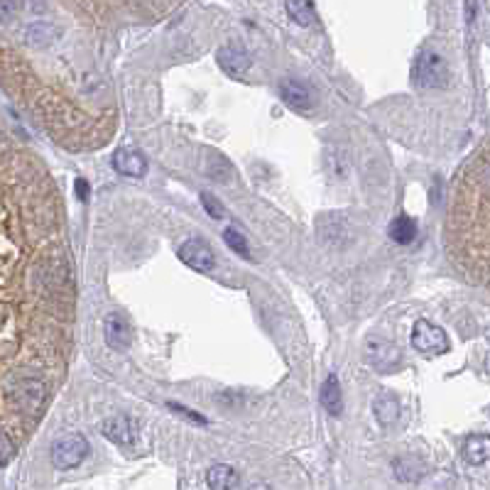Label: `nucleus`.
Wrapping results in <instances>:
<instances>
[{"mask_svg": "<svg viewBox=\"0 0 490 490\" xmlns=\"http://www.w3.org/2000/svg\"><path fill=\"white\" fill-rule=\"evenodd\" d=\"M54 37V27L47 22H34L32 27L27 29V42L29 44H37V47H42V44H49Z\"/></svg>", "mask_w": 490, "mask_h": 490, "instance_id": "20", "label": "nucleus"}, {"mask_svg": "<svg viewBox=\"0 0 490 490\" xmlns=\"http://www.w3.org/2000/svg\"><path fill=\"white\" fill-rule=\"evenodd\" d=\"M463 458L471 466H483L490 461V437L488 434H473L463 442Z\"/></svg>", "mask_w": 490, "mask_h": 490, "instance_id": "12", "label": "nucleus"}, {"mask_svg": "<svg viewBox=\"0 0 490 490\" xmlns=\"http://www.w3.org/2000/svg\"><path fill=\"white\" fill-rule=\"evenodd\" d=\"M20 0H0V22H8L18 15Z\"/></svg>", "mask_w": 490, "mask_h": 490, "instance_id": "23", "label": "nucleus"}, {"mask_svg": "<svg viewBox=\"0 0 490 490\" xmlns=\"http://www.w3.org/2000/svg\"><path fill=\"white\" fill-rule=\"evenodd\" d=\"M238 481V471L233 466H226V463H216L206 473V483H209L211 490H236Z\"/></svg>", "mask_w": 490, "mask_h": 490, "instance_id": "14", "label": "nucleus"}, {"mask_svg": "<svg viewBox=\"0 0 490 490\" xmlns=\"http://www.w3.org/2000/svg\"><path fill=\"white\" fill-rule=\"evenodd\" d=\"M88 456V442L81 434H67L52 444V463L59 471L76 468Z\"/></svg>", "mask_w": 490, "mask_h": 490, "instance_id": "3", "label": "nucleus"}, {"mask_svg": "<svg viewBox=\"0 0 490 490\" xmlns=\"http://www.w3.org/2000/svg\"><path fill=\"white\" fill-rule=\"evenodd\" d=\"M224 240H226V245H229L233 252H238L240 257H247V260H250V247H247V240H245V236L240 233V231L226 229L224 231Z\"/></svg>", "mask_w": 490, "mask_h": 490, "instance_id": "19", "label": "nucleus"}, {"mask_svg": "<svg viewBox=\"0 0 490 490\" xmlns=\"http://www.w3.org/2000/svg\"><path fill=\"white\" fill-rule=\"evenodd\" d=\"M280 96L285 98L287 106L297 108V111H306V108H311V103H314L309 88H306L304 83L294 81V79H287V81L280 83Z\"/></svg>", "mask_w": 490, "mask_h": 490, "instance_id": "11", "label": "nucleus"}, {"mask_svg": "<svg viewBox=\"0 0 490 490\" xmlns=\"http://www.w3.org/2000/svg\"><path fill=\"white\" fill-rule=\"evenodd\" d=\"M412 346L424 355H442L449 351V336L427 319H419L412 329Z\"/></svg>", "mask_w": 490, "mask_h": 490, "instance_id": "4", "label": "nucleus"}, {"mask_svg": "<svg viewBox=\"0 0 490 490\" xmlns=\"http://www.w3.org/2000/svg\"><path fill=\"white\" fill-rule=\"evenodd\" d=\"M113 170L123 177H145L147 175V160L142 152L130 150V147H118L113 152Z\"/></svg>", "mask_w": 490, "mask_h": 490, "instance_id": "8", "label": "nucleus"}, {"mask_svg": "<svg viewBox=\"0 0 490 490\" xmlns=\"http://www.w3.org/2000/svg\"><path fill=\"white\" fill-rule=\"evenodd\" d=\"M74 191H76V199L81 201V204H86L88 196H91V186H88L86 179H76V182H74Z\"/></svg>", "mask_w": 490, "mask_h": 490, "instance_id": "25", "label": "nucleus"}, {"mask_svg": "<svg viewBox=\"0 0 490 490\" xmlns=\"http://www.w3.org/2000/svg\"><path fill=\"white\" fill-rule=\"evenodd\" d=\"M365 360L380 373H393L402 365V353L395 343L383 339H368L365 343Z\"/></svg>", "mask_w": 490, "mask_h": 490, "instance_id": "5", "label": "nucleus"}, {"mask_svg": "<svg viewBox=\"0 0 490 490\" xmlns=\"http://www.w3.org/2000/svg\"><path fill=\"white\" fill-rule=\"evenodd\" d=\"M245 490H272V488L267 486V483H250V486H247Z\"/></svg>", "mask_w": 490, "mask_h": 490, "instance_id": "27", "label": "nucleus"}, {"mask_svg": "<svg viewBox=\"0 0 490 490\" xmlns=\"http://www.w3.org/2000/svg\"><path fill=\"white\" fill-rule=\"evenodd\" d=\"M118 3H135V5H162L167 0H118Z\"/></svg>", "mask_w": 490, "mask_h": 490, "instance_id": "26", "label": "nucleus"}, {"mask_svg": "<svg viewBox=\"0 0 490 490\" xmlns=\"http://www.w3.org/2000/svg\"><path fill=\"white\" fill-rule=\"evenodd\" d=\"M15 451H18V449H15V442L10 439V434L5 432V429H0V468L13 461Z\"/></svg>", "mask_w": 490, "mask_h": 490, "instance_id": "21", "label": "nucleus"}, {"mask_svg": "<svg viewBox=\"0 0 490 490\" xmlns=\"http://www.w3.org/2000/svg\"><path fill=\"white\" fill-rule=\"evenodd\" d=\"M373 414L378 417L380 424L390 427V424H395L400 417V402L390 393H380L378 397L373 400Z\"/></svg>", "mask_w": 490, "mask_h": 490, "instance_id": "15", "label": "nucleus"}, {"mask_svg": "<svg viewBox=\"0 0 490 490\" xmlns=\"http://www.w3.org/2000/svg\"><path fill=\"white\" fill-rule=\"evenodd\" d=\"M486 336H488V341H490V326H488V329H486Z\"/></svg>", "mask_w": 490, "mask_h": 490, "instance_id": "28", "label": "nucleus"}, {"mask_svg": "<svg viewBox=\"0 0 490 490\" xmlns=\"http://www.w3.org/2000/svg\"><path fill=\"white\" fill-rule=\"evenodd\" d=\"M388 233L397 245H409L414 238H417V224H414L409 216H397V219L390 224Z\"/></svg>", "mask_w": 490, "mask_h": 490, "instance_id": "16", "label": "nucleus"}, {"mask_svg": "<svg viewBox=\"0 0 490 490\" xmlns=\"http://www.w3.org/2000/svg\"><path fill=\"white\" fill-rule=\"evenodd\" d=\"M393 471L397 476V481H404V483H414L424 476V463L419 458H412V456H402L393 463Z\"/></svg>", "mask_w": 490, "mask_h": 490, "instance_id": "18", "label": "nucleus"}, {"mask_svg": "<svg viewBox=\"0 0 490 490\" xmlns=\"http://www.w3.org/2000/svg\"><path fill=\"white\" fill-rule=\"evenodd\" d=\"M103 336H106V343L111 346L113 351H128L130 348V339L132 331L128 326L125 316L123 314H108L106 321H103Z\"/></svg>", "mask_w": 490, "mask_h": 490, "instance_id": "9", "label": "nucleus"}, {"mask_svg": "<svg viewBox=\"0 0 490 490\" xmlns=\"http://www.w3.org/2000/svg\"><path fill=\"white\" fill-rule=\"evenodd\" d=\"M201 204H204V209H206V214L211 216V219H224V206L216 201V196H211V194H201Z\"/></svg>", "mask_w": 490, "mask_h": 490, "instance_id": "22", "label": "nucleus"}, {"mask_svg": "<svg viewBox=\"0 0 490 490\" xmlns=\"http://www.w3.org/2000/svg\"><path fill=\"white\" fill-rule=\"evenodd\" d=\"M285 8L287 15L301 27H309V25L316 22V10L311 5V0H285Z\"/></svg>", "mask_w": 490, "mask_h": 490, "instance_id": "17", "label": "nucleus"}, {"mask_svg": "<svg viewBox=\"0 0 490 490\" xmlns=\"http://www.w3.org/2000/svg\"><path fill=\"white\" fill-rule=\"evenodd\" d=\"M170 409L172 412H179L184 419H191V422H196V424H206V419L201 417L199 412H194V409H186V407H182V404H170Z\"/></svg>", "mask_w": 490, "mask_h": 490, "instance_id": "24", "label": "nucleus"}, {"mask_svg": "<svg viewBox=\"0 0 490 490\" xmlns=\"http://www.w3.org/2000/svg\"><path fill=\"white\" fill-rule=\"evenodd\" d=\"M412 79L419 88H444L449 83L447 62H444L437 52L427 49V52L419 54L417 62H414Z\"/></svg>", "mask_w": 490, "mask_h": 490, "instance_id": "2", "label": "nucleus"}, {"mask_svg": "<svg viewBox=\"0 0 490 490\" xmlns=\"http://www.w3.org/2000/svg\"><path fill=\"white\" fill-rule=\"evenodd\" d=\"M449 243L463 275L490 290V142L456 177Z\"/></svg>", "mask_w": 490, "mask_h": 490, "instance_id": "1", "label": "nucleus"}, {"mask_svg": "<svg viewBox=\"0 0 490 490\" xmlns=\"http://www.w3.org/2000/svg\"><path fill=\"white\" fill-rule=\"evenodd\" d=\"M321 407L331 417H341L343 414V393H341V385L336 380V375H329L324 388H321Z\"/></svg>", "mask_w": 490, "mask_h": 490, "instance_id": "13", "label": "nucleus"}, {"mask_svg": "<svg viewBox=\"0 0 490 490\" xmlns=\"http://www.w3.org/2000/svg\"><path fill=\"white\" fill-rule=\"evenodd\" d=\"M177 255H179V260L184 262V265H189L191 270H196V272H211L216 267V255H214V250H211V245L199 238L186 240V243L179 247Z\"/></svg>", "mask_w": 490, "mask_h": 490, "instance_id": "6", "label": "nucleus"}, {"mask_svg": "<svg viewBox=\"0 0 490 490\" xmlns=\"http://www.w3.org/2000/svg\"><path fill=\"white\" fill-rule=\"evenodd\" d=\"M219 64L229 76L240 79L250 69V57L240 47H224L219 49Z\"/></svg>", "mask_w": 490, "mask_h": 490, "instance_id": "10", "label": "nucleus"}, {"mask_svg": "<svg viewBox=\"0 0 490 490\" xmlns=\"http://www.w3.org/2000/svg\"><path fill=\"white\" fill-rule=\"evenodd\" d=\"M101 434L118 447H128L137 439V424L125 414H116V417H108L101 424Z\"/></svg>", "mask_w": 490, "mask_h": 490, "instance_id": "7", "label": "nucleus"}]
</instances>
